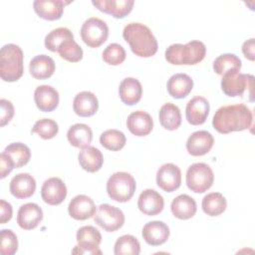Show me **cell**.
I'll return each mask as SVG.
<instances>
[{
    "instance_id": "cell-33",
    "label": "cell",
    "mask_w": 255,
    "mask_h": 255,
    "mask_svg": "<svg viewBox=\"0 0 255 255\" xmlns=\"http://www.w3.org/2000/svg\"><path fill=\"white\" fill-rule=\"evenodd\" d=\"M4 152L12 159L16 168L26 165L31 157L30 148L22 142H13L8 144Z\"/></svg>"
},
{
    "instance_id": "cell-22",
    "label": "cell",
    "mask_w": 255,
    "mask_h": 255,
    "mask_svg": "<svg viewBox=\"0 0 255 255\" xmlns=\"http://www.w3.org/2000/svg\"><path fill=\"white\" fill-rule=\"evenodd\" d=\"M128 130L136 136L147 135L153 128V121L149 114L143 111L131 113L127 120Z\"/></svg>"
},
{
    "instance_id": "cell-11",
    "label": "cell",
    "mask_w": 255,
    "mask_h": 255,
    "mask_svg": "<svg viewBox=\"0 0 255 255\" xmlns=\"http://www.w3.org/2000/svg\"><path fill=\"white\" fill-rule=\"evenodd\" d=\"M156 183L159 188L166 192L176 190L181 183V172L173 163L162 164L156 172Z\"/></svg>"
},
{
    "instance_id": "cell-39",
    "label": "cell",
    "mask_w": 255,
    "mask_h": 255,
    "mask_svg": "<svg viewBox=\"0 0 255 255\" xmlns=\"http://www.w3.org/2000/svg\"><path fill=\"white\" fill-rule=\"evenodd\" d=\"M59 131L58 124L51 119H42L35 123L32 128V132L38 133L44 139L53 138Z\"/></svg>"
},
{
    "instance_id": "cell-5",
    "label": "cell",
    "mask_w": 255,
    "mask_h": 255,
    "mask_svg": "<svg viewBox=\"0 0 255 255\" xmlns=\"http://www.w3.org/2000/svg\"><path fill=\"white\" fill-rule=\"evenodd\" d=\"M136 188L135 180L131 174L119 171L112 174L107 182L109 196L118 202H127L134 194Z\"/></svg>"
},
{
    "instance_id": "cell-6",
    "label": "cell",
    "mask_w": 255,
    "mask_h": 255,
    "mask_svg": "<svg viewBox=\"0 0 255 255\" xmlns=\"http://www.w3.org/2000/svg\"><path fill=\"white\" fill-rule=\"evenodd\" d=\"M240 71L229 72L222 76L221 89L228 97H242L247 90L250 101H253L254 77L250 74H241Z\"/></svg>"
},
{
    "instance_id": "cell-10",
    "label": "cell",
    "mask_w": 255,
    "mask_h": 255,
    "mask_svg": "<svg viewBox=\"0 0 255 255\" xmlns=\"http://www.w3.org/2000/svg\"><path fill=\"white\" fill-rule=\"evenodd\" d=\"M94 220L105 231L114 232L124 225L125 215L120 208L103 203L99 206Z\"/></svg>"
},
{
    "instance_id": "cell-2",
    "label": "cell",
    "mask_w": 255,
    "mask_h": 255,
    "mask_svg": "<svg viewBox=\"0 0 255 255\" xmlns=\"http://www.w3.org/2000/svg\"><path fill=\"white\" fill-rule=\"evenodd\" d=\"M123 37L128 43L132 53L138 57L149 58L157 52V41L150 29L141 23H129L123 31Z\"/></svg>"
},
{
    "instance_id": "cell-1",
    "label": "cell",
    "mask_w": 255,
    "mask_h": 255,
    "mask_svg": "<svg viewBox=\"0 0 255 255\" xmlns=\"http://www.w3.org/2000/svg\"><path fill=\"white\" fill-rule=\"evenodd\" d=\"M252 123V112L244 104L223 106L215 112L212 119L213 128L224 134L247 129Z\"/></svg>"
},
{
    "instance_id": "cell-41",
    "label": "cell",
    "mask_w": 255,
    "mask_h": 255,
    "mask_svg": "<svg viewBox=\"0 0 255 255\" xmlns=\"http://www.w3.org/2000/svg\"><path fill=\"white\" fill-rule=\"evenodd\" d=\"M18 249V239L11 229L1 230V254L13 255Z\"/></svg>"
},
{
    "instance_id": "cell-20",
    "label": "cell",
    "mask_w": 255,
    "mask_h": 255,
    "mask_svg": "<svg viewBox=\"0 0 255 255\" xmlns=\"http://www.w3.org/2000/svg\"><path fill=\"white\" fill-rule=\"evenodd\" d=\"M92 3L100 11L118 19L129 14L134 5L133 0H93Z\"/></svg>"
},
{
    "instance_id": "cell-37",
    "label": "cell",
    "mask_w": 255,
    "mask_h": 255,
    "mask_svg": "<svg viewBox=\"0 0 255 255\" xmlns=\"http://www.w3.org/2000/svg\"><path fill=\"white\" fill-rule=\"evenodd\" d=\"M114 252L116 255H138L140 244L132 235H123L115 243Z\"/></svg>"
},
{
    "instance_id": "cell-25",
    "label": "cell",
    "mask_w": 255,
    "mask_h": 255,
    "mask_svg": "<svg viewBox=\"0 0 255 255\" xmlns=\"http://www.w3.org/2000/svg\"><path fill=\"white\" fill-rule=\"evenodd\" d=\"M167 92L175 99H183L189 95L193 88V80L186 74L172 75L167 81Z\"/></svg>"
},
{
    "instance_id": "cell-8",
    "label": "cell",
    "mask_w": 255,
    "mask_h": 255,
    "mask_svg": "<svg viewBox=\"0 0 255 255\" xmlns=\"http://www.w3.org/2000/svg\"><path fill=\"white\" fill-rule=\"evenodd\" d=\"M109 36V27L105 21L97 17L87 19L81 28V38L91 48L103 45Z\"/></svg>"
},
{
    "instance_id": "cell-17",
    "label": "cell",
    "mask_w": 255,
    "mask_h": 255,
    "mask_svg": "<svg viewBox=\"0 0 255 255\" xmlns=\"http://www.w3.org/2000/svg\"><path fill=\"white\" fill-rule=\"evenodd\" d=\"M10 192L18 199H25L32 196L36 190L35 178L26 172L16 174L10 181Z\"/></svg>"
},
{
    "instance_id": "cell-19",
    "label": "cell",
    "mask_w": 255,
    "mask_h": 255,
    "mask_svg": "<svg viewBox=\"0 0 255 255\" xmlns=\"http://www.w3.org/2000/svg\"><path fill=\"white\" fill-rule=\"evenodd\" d=\"M34 101L40 111L50 113L59 105V93L52 86L42 85L36 88L34 92Z\"/></svg>"
},
{
    "instance_id": "cell-14",
    "label": "cell",
    "mask_w": 255,
    "mask_h": 255,
    "mask_svg": "<svg viewBox=\"0 0 255 255\" xmlns=\"http://www.w3.org/2000/svg\"><path fill=\"white\" fill-rule=\"evenodd\" d=\"M209 103L208 101L197 96L192 98L186 105L185 116L187 122L192 126H199L205 123L209 114Z\"/></svg>"
},
{
    "instance_id": "cell-23",
    "label": "cell",
    "mask_w": 255,
    "mask_h": 255,
    "mask_svg": "<svg viewBox=\"0 0 255 255\" xmlns=\"http://www.w3.org/2000/svg\"><path fill=\"white\" fill-rule=\"evenodd\" d=\"M99 108L97 97L89 91H83L76 95L73 101L74 112L83 118L94 116Z\"/></svg>"
},
{
    "instance_id": "cell-27",
    "label": "cell",
    "mask_w": 255,
    "mask_h": 255,
    "mask_svg": "<svg viewBox=\"0 0 255 255\" xmlns=\"http://www.w3.org/2000/svg\"><path fill=\"white\" fill-rule=\"evenodd\" d=\"M56 69L54 60L47 55H38L34 57L29 65V71L33 78L45 80L53 76Z\"/></svg>"
},
{
    "instance_id": "cell-38",
    "label": "cell",
    "mask_w": 255,
    "mask_h": 255,
    "mask_svg": "<svg viewBox=\"0 0 255 255\" xmlns=\"http://www.w3.org/2000/svg\"><path fill=\"white\" fill-rule=\"evenodd\" d=\"M58 53L60 54L61 58L72 63H77L83 58V50L74 39L64 42L59 48Z\"/></svg>"
},
{
    "instance_id": "cell-9",
    "label": "cell",
    "mask_w": 255,
    "mask_h": 255,
    "mask_svg": "<svg viewBox=\"0 0 255 255\" xmlns=\"http://www.w3.org/2000/svg\"><path fill=\"white\" fill-rule=\"evenodd\" d=\"M78 245L72 250V253L77 254H102L99 246L102 242V234L100 231L91 225L83 226L77 231Z\"/></svg>"
},
{
    "instance_id": "cell-32",
    "label": "cell",
    "mask_w": 255,
    "mask_h": 255,
    "mask_svg": "<svg viewBox=\"0 0 255 255\" xmlns=\"http://www.w3.org/2000/svg\"><path fill=\"white\" fill-rule=\"evenodd\" d=\"M201 206L205 214L209 216H218L225 211L227 202L220 192H211L203 197Z\"/></svg>"
},
{
    "instance_id": "cell-26",
    "label": "cell",
    "mask_w": 255,
    "mask_h": 255,
    "mask_svg": "<svg viewBox=\"0 0 255 255\" xmlns=\"http://www.w3.org/2000/svg\"><path fill=\"white\" fill-rule=\"evenodd\" d=\"M119 94L122 102L128 106L137 104L142 95V87L138 80L134 78H125L119 88Z\"/></svg>"
},
{
    "instance_id": "cell-4",
    "label": "cell",
    "mask_w": 255,
    "mask_h": 255,
    "mask_svg": "<svg viewBox=\"0 0 255 255\" xmlns=\"http://www.w3.org/2000/svg\"><path fill=\"white\" fill-rule=\"evenodd\" d=\"M23 52L15 44H6L0 51V77L4 82L19 80L24 72Z\"/></svg>"
},
{
    "instance_id": "cell-30",
    "label": "cell",
    "mask_w": 255,
    "mask_h": 255,
    "mask_svg": "<svg viewBox=\"0 0 255 255\" xmlns=\"http://www.w3.org/2000/svg\"><path fill=\"white\" fill-rule=\"evenodd\" d=\"M67 138L73 146L84 148L90 145L93 139V131L88 125L76 124L68 129Z\"/></svg>"
},
{
    "instance_id": "cell-35",
    "label": "cell",
    "mask_w": 255,
    "mask_h": 255,
    "mask_svg": "<svg viewBox=\"0 0 255 255\" xmlns=\"http://www.w3.org/2000/svg\"><path fill=\"white\" fill-rule=\"evenodd\" d=\"M71 39H74V35L71 30L66 27H60L47 34L45 37V47L51 52H58L61 45Z\"/></svg>"
},
{
    "instance_id": "cell-44",
    "label": "cell",
    "mask_w": 255,
    "mask_h": 255,
    "mask_svg": "<svg viewBox=\"0 0 255 255\" xmlns=\"http://www.w3.org/2000/svg\"><path fill=\"white\" fill-rule=\"evenodd\" d=\"M0 223L5 224L6 222L10 221L12 218L13 209L9 202L5 201L4 199L0 200Z\"/></svg>"
},
{
    "instance_id": "cell-3",
    "label": "cell",
    "mask_w": 255,
    "mask_h": 255,
    "mask_svg": "<svg viewBox=\"0 0 255 255\" xmlns=\"http://www.w3.org/2000/svg\"><path fill=\"white\" fill-rule=\"evenodd\" d=\"M206 54L205 45L197 40L185 45L172 44L165 50V60L172 65H195L201 62Z\"/></svg>"
},
{
    "instance_id": "cell-42",
    "label": "cell",
    "mask_w": 255,
    "mask_h": 255,
    "mask_svg": "<svg viewBox=\"0 0 255 255\" xmlns=\"http://www.w3.org/2000/svg\"><path fill=\"white\" fill-rule=\"evenodd\" d=\"M0 108H1L0 126L4 127L12 120V118L14 116V107L10 101L1 99L0 100Z\"/></svg>"
},
{
    "instance_id": "cell-21",
    "label": "cell",
    "mask_w": 255,
    "mask_h": 255,
    "mask_svg": "<svg viewBox=\"0 0 255 255\" xmlns=\"http://www.w3.org/2000/svg\"><path fill=\"white\" fill-rule=\"evenodd\" d=\"M141 235L147 244L158 246L167 241L169 237V228L162 221H150L143 226Z\"/></svg>"
},
{
    "instance_id": "cell-34",
    "label": "cell",
    "mask_w": 255,
    "mask_h": 255,
    "mask_svg": "<svg viewBox=\"0 0 255 255\" xmlns=\"http://www.w3.org/2000/svg\"><path fill=\"white\" fill-rule=\"evenodd\" d=\"M241 66V60L234 54H222L213 62V70L220 76H223L229 72L240 71Z\"/></svg>"
},
{
    "instance_id": "cell-15",
    "label": "cell",
    "mask_w": 255,
    "mask_h": 255,
    "mask_svg": "<svg viewBox=\"0 0 255 255\" xmlns=\"http://www.w3.org/2000/svg\"><path fill=\"white\" fill-rule=\"evenodd\" d=\"M43 219V211L41 207L33 202H29L20 206L17 213V223L25 230L36 228Z\"/></svg>"
},
{
    "instance_id": "cell-24",
    "label": "cell",
    "mask_w": 255,
    "mask_h": 255,
    "mask_svg": "<svg viewBox=\"0 0 255 255\" xmlns=\"http://www.w3.org/2000/svg\"><path fill=\"white\" fill-rule=\"evenodd\" d=\"M66 2L62 0H36L33 7L37 15L45 20L54 21L62 17Z\"/></svg>"
},
{
    "instance_id": "cell-7",
    "label": "cell",
    "mask_w": 255,
    "mask_h": 255,
    "mask_svg": "<svg viewBox=\"0 0 255 255\" xmlns=\"http://www.w3.org/2000/svg\"><path fill=\"white\" fill-rule=\"evenodd\" d=\"M213 181V171L211 167L204 162L193 163L186 171V185L193 192H205L212 186Z\"/></svg>"
},
{
    "instance_id": "cell-13",
    "label": "cell",
    "mask_w": 255,
    "mask_h": 255,
    "mask_svg": "<svg viewBox=\"0 0 255 255\" xmlns=\"http://www.w3.org/2000/svg\"><path fill=\"white\" fill-rule=\"evenodd\" d=\"M214 143L213 135L207 130H197L189 135L186 149L193 156H201L210 151Z\"/></svg>"
},
{
    "instance_id": "cell-40",
    "label": "cell",
    "mask_w": 255,
    "mask_h": 255,
    "mask_svg": "<svg viewBox=\"0 0 255 255\" xmlns=\"http://www.w3.org/2000/svg\"><path fill=\"white\" fill-rule=\"evenodd\" d=\"M103 60L112 66H118L126 60V51L118 43H112L103 51Z\"/></svg>"
},
{
    "instance_id": "cell-29",
    "label": "cell",
    "mask_w": 255,
    "mask_h": 255,
    "mask_svg": "<svg viewBox=\"0 0 255 255\" xmlns=\"http://www.w3.org/2000/svg\"><path fill=\"white\" fill-rule=\"evenodd\" d=\"M170 209L174 217L186 220L195 215L197 207L195 200L191 196L187 194H180L172 200Z\"/></svg>"
},
{
    "instance_id": "cell-31",
    "label": "cell",
    "mask_w": 255,
    "mask_h": 255,
    "mask_svg": "<svg viewBox=\"0 0 255 255\" xmlns=\"http://www.w3.org/2000/svg\"><path fill=\"white\" fill-rule=\"evenodd\" d=\"M160 125L168 130H174L181 125V114L177 106L171 103L164 104L158 113Z\"/></svg>"
},
{
    "instance_id": "cell-18",
    "label": "cell",
    "mask_w": 255,
    "mask_h": 255,
    "mask_svg": "<svg viewBox=\"0 0 255 255\" xmlns=\"http://www.w3.org/2000/svg\"><path fill=\"white\" fill-rule=\"evenodd\" d=\"M163 206V197L153 189H145L138 196L137 207L145 215H156L162 211Z\"/></svg>"
},
{
    "instance_id": "cell-45",
    "label": "cell",
    "mask_w": 255,
    "mask_h": 255,
    "mask_svg": "<svg viewBox=\"0 0 255 255\" xmlns=\"http://www.w3.org/2000/svg\"><path fill=\"white\" fill-rule=\"evenodd\" d=\"M254 47H255L254 38H251V39L245 41L242 45V52H243L244 56L250 61H254V59H255Z\"/></svg>"
},
{
    "instance_id": "cell-16",
    "label": "cell",
    "mask_w": 255,
    "mask_h": 255,
    "mask_svg": "<svg viewBox=\"0 0 255 255\" xmlns=\"http://www.w3.org/2000/svg\"><path fill=\"white\" fill-rule=\"evenodd\" d=\"M68 211L72 218L76 220H86L96 214V205L91 197L80 194L70 201Z\"/></svg>"
},
{
    "instance_id": "cell-28",
    "label": "cell",
    "mask_w": 255,
    "mask_h": 255,
    "mask_svg": "<svg viewBox=\"0 0 255 255\" xmlns=\"http://www.w3.org/2000/svg\"><path fill=\"white\" fill-rule=\"evenodd\" d=\"M79 163L83 169L88 172H96L101 169L104 163L102 152L95 146H86L82 148L78 155Z\"/></svg>"
},
{
    "instance_id": "cell-36",
    "label": "cell",
    "mask_w": 255,
    "mask_h": 255,
    "mask_svg": "<svg viewBox=\"0 0 255 255\" xmlns=\"http://www.w3.org/2000/svg\"><path fill=\"white\" fill-rule=\"evenodd\" d=\"M127 138L123 131L118 129H107L100 136L101 144L112 151L122 149L126 144Z\"/></svg>"
},
{
    "instance_id": "cell-43",
    "label": "cell",
    "mask_w": 255,
    "mask_h": 255,
    "mask_svg": "<svg viewBox=\"0 0 255 255\" xmlns=\"http://www.w3.org/2000/svg\"><path fill=\"white\" fill-rule=\"evenodd\" d=\"M15 168L12 159L3 151L0 154V178L6 177Z\"/></svg>"
},
{
    "instance_id": "cell-12",
    "label": "cell",
    "mask_w": 255,
    "mask_h": 255,
    "mask_svg": "<svg viewBox=\"0 0 255 255\" xmlns=\"http://www.w3.org/2000/svg\"><path fill=\"white\" fill-rule=\"evenodd\" d=\"M67 196V187L59 177H50L41 187V197L49 205L61 204Z\"/></svg>"
}]
</instances>
